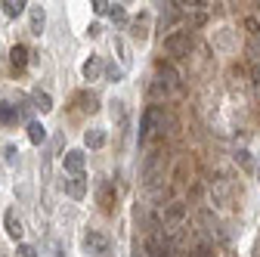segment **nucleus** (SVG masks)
Segmentation results:
<instances>
[{
  "mask_svg": "<svg viewBox=\"0 0 260 257\" xmlns=\"http://www.w3.org/2000/svg\"><path fill=\"white\" fill-rule=\"evenodd\" d=\"M130 28H134V31H130V35H134L137 41H146V38H149V16L143 13L140 19H134V25H130Z\"/></svg>",
  "mask_w": 260,
  "mask_h": 257,
  "instance_id": "f3484780",
  "label": "nucleus"
},
{
  "mask_svg": "<svg viewBox=\"0 0 260 257\" xmlns=\"http://www.w3.org/2000/svg\"><path fill=\"white\" fill-rule=\"evenodd\" d=\"M93 13H109V4H106V0H93Z\"/></svg>",
  "mask_w": 260,
  "mask_h": 257,
  "instance_id": "a878e982",
  "label": "nucleus"
},
{
  "mask_svg": "<svg viewBox=\"0 0 260 257\" xmlns=\"http://www.w3.org/2000/svg\"><path fill=\"white\" fill-rule=\"evenodd\" d=\"M106 78H109L112 84H118V81H124V69H121V66H115V62H112V66L106 69Z\"/></svg>",
  "mask_w": 260,
  "mask_h": 257,
  "instance_id": "aec40b11",
  "label": "nucleus"
},
{
  "mask_svg": "<svg viewBox=\"0 0 260 257\" xmlns=\"http://www.w3.org/2000/svg\"><path fill=\"white\" fill-rule=\"evenodd\" d=\"M180 87V75L174 72V66H165V62H158V75H155V84H152V96H168L171 90Z\"/></svg>",
  "mask_w": 260,
  "mask_h": 257,
  "instance_id": "f257e3e1",
  "label": "nucleus"
},
{
  "mask_svg": "<svg viewBox=\"0 0 260 257\" xmlns=\"http://www.w3.org/2000/svg\"><path fill=\"white\" fill-rule=\"evenodd\" d=\"M189 50H192V35H189V31H171V35L165 38V53L189 56Z\"/></svg>",
  "mask_w": 260,
  "mask_h": 257,
  "instance_id": "7ed1b4c3",
  "label": "nucleus"
},
{
  "mask_svg": "<svg viewBox=\"0 0 260 257\" xmlns=\"http://www.w3.org/2000/svg\"><path fill=\"white\" fill-rule=\"evenodd\" d=\"M19 257H38V248L35 245H19Z\"/></svg>",
  "mask_w": 260,
  "mask_h": 257,
  "instance_id": "b1692460",
  "label": "nucleus"
},
{
  "mask_svg": "<svg viewBox=\"0 0 260 257\" xmlns=\"http://www.w3.org/2000/svg\"><path fill=\"white\" fill-rule=\"evenodd\" d=\"M189 257H217V254H214V248H208V245H199V248H195Z\"/></svg>",
  "mask_w": 260,
  "mask_h": 257,
  "instance_id": "4be33fe9",
  "label": "nucleus"
},
{
  "mask_svg": "<svg viewBox=\"0 0 260 257\" xmlns=\"http://www.w3.org/2000/svg\"><path fill=\"white\" fill-rule=\"evenodd\" d=\"M84 81H100L103 78V72H106V66H103V56H90L87 62H84Z\"/></svg>",
  "mask_w": 260,
  "mask_h": 257,
  "instance_id": "6e6552de",
  "label": "nucleus"
},
{
  "mask_svg": "<svg viewBox=\"0 0 260 257\" xmlns=\"http://www.w3.org/2000/svg\"><path fill=\"white\" fill-rule=\"evenodd\" d=\"M100 205H103V211H112V205H115L112 183H103V186H100Z\"/></svg>",
  "mask_w": 260,
  "mask_h": 257,
  "instance_id": "6ab92c4d",
  "label": "nucleus"
},
{
  "mask_svg": "<svg viewBox=\"0 0 260 257\" xmlns=\"http://www.w3.org/2000/svg\"><path fill=\"white\" fill-rule=\"evenodd\" d=\"M84 162H87V158H84L81 149H72V152H65V155H62V168L69 171L72 177H81V174H84Z\"/></svg>",
  "mask_w": 260,
  "mask_h": 257,
  "instance_id": "39448f33",
  "label": "nucleus"
},
{
  "mask_svg": "<svg viewBox=\"0 0 260 257\" xmlns=\"http://www.w3.org/2000/svg\"><path fill=\"white\" fill-rule=\"evenodd\" d=\"M251 75H254V90L260 93V66H254V72H251Z\"/></svg>",
  "mask_w": 260,
  "mask_h": 257,
  "instance_id": "cd10ccee",
  "label": "nucleus"
},
{
  "mask_svg": "<svg viewBox=\"0 0 260 257\" xmlns=\"http://www.w3.org/2000/svg\"><path fill=\"white\" fill-rule=\"evenodd\" d=\"M0 7H4V16H10V19H19V16L28 10V4H25V0H4Z\"/></svg>",
  "mask_w": 260,
  "mask_h": 257,
  "instance_id": "2eb2a0df",
  "label": "nucleus"
},
{
  "mask_svg": "<svg viewBox=\"0 0 260 257\" xmlns=\"http://www.w3.org/2000/svg\"><path fill=\"white\" fill-rule=\"evenodd\" d=\"M161 121V112L158 109H146V115H143V121H140V143H146L152 134H155V124Z\"/></svg>",
  "mask_w": 260,
  "mask_h": 257,
  "instance_id": "423d86ee",
  "label": "nucleus"
},
{
  "mask_svg": "<svg viewBox=\"0 0 260 257\" xmlns=\"http://www.w3.org/2000/svg\"><path fill=\"white\" fill-rule=\"evenodd\" d=\"M109 248H112V242H109L106 233H100V230H87V233H84V251H87V254H93V257H106Z\"/></svg>",
  "mask_w": 260,
  "mask_h": 257,
  "instance_id": "f03ea898",
  "label": "nucleus"
},
{
  "mask_svg": "<svg viewBox=\"0 0 260 257\" xmlns=\"http://www.w3.org/2000/svg\"><path fill=\"white\" fill-rule=\"evenodd\" d=\"M28 56H31V53H28V47H22V44H16V47L10 50V62H13L16 72H22V69L28 66Z\"/></svg>",
  "mask_w": 260,
  "mask_h": 257,
  "instance_id": "9b49d317",
  "label": "nucleus"
},
{
  "mask_svg": "<svg viewBox=\"0 0 260 257\" xmlns=\"http://www.w3.org/2000/svg\"><path fill=\"white\" fill-rule=\"evenodd\" d=\"M62 189H65V196H72V199H84L87 196V180H84V174L62 180Z\"/></svg>",
  "mask_w": 260,
  "mask_h": 257,
  "instance_id": "0eeeda50",
  "label": "nucleus"
},
{
  "mask_svg": "<svg viewBox=\"0 0 260 257\" xmlns=\"http://www.w3.org/2000/svg\"><path fill=\"white\" fill-rule=\"evenodd\" d=\"M19 121V109L10 103H0V124H16Z\"/></svg>",
  "mask_w": 260,
  "mask_h": 257,
  "instance_id": "a211bd4d",
  "label": "nucleus"
},
{
  "mask_svg": "<svg viewBox=\"0 0 260 257\" xmlns=\"http://www.w3.org/2000/svg\"><path fill=\"white\" fill-rule=\"evenodd\" d=\"M245 25H248L251 35H260V22H257V19H245Z\"/></svg>",
  "mask_w": 260,
  "mask_h": 257,
  "instance_id": "bb28decb",
  "label": "nucleus"
},
{
  "mask_svg": "<svg viewBox=\"0 0 260 257\" xmlns=\"http://www.w3.org/2000/svg\"><path fill=\"white\" fill-rule=\"evenodd\" d=\"M19 162V149L16 146H7V165H16Z\"/></svg>",
  "mask_w": 260,
  "mask_h": 257,
  "instance_id": "393cba45",
  "label": "nucleus"
},
{
  "mask_svg": "<svg viewBox=\"0 0 260 257\" xmlns=\"http://www.w3.org/2000/svg\"><path fill=\"white\" fill-rule=\"evenodd\" d=\"M28 16H31V35H44V22H47V13H44V7H31L28 4Z\"/></svg>",
  "mask_w": 260,
  "mask_h": 257,
  "instance_id": "1a4fd4ad",
  "label": "nucleus"
},
{
  "mask_svg": "<svg viewBox=\"0 0 260 257\" xmlns=\"http://www.w3.org/2000/svg\"><path fill=\"white\" fill-rule=\"evenodd\" d=\"M31 109H38L41 115H47V112L53 109V100H50V93H41V90H35V93H31Z\"/></svg>",
  "mask_w": 260,
  "mask_h": 257,
  "instance_id": "f8f14e48",
  "label": "nucleus"
},
{
  "mask_svg": "<svg viewBox=\"0 0 260 257\" xmlns=\"http://www.w3.org/2000/svg\"><path fill=\"white\" fill-rule=\"evenodd\" d=\"M109 16H112V22H124L127 19V13H124L121 4H109Z\"/></svg>",
  "mask_w": 260,
  "mask_h": 257,
  "instance_id": "412c9836",
  "label": "nucleus"
},
{
  "mask_svg": "<svg viewBox=\"0 0 260 257\" xmlns=\"http://www.w3.org/2000/svg\"><path fill=\"white\" fill-rule=\"evenodd\" d=\"M28 140L35 143V146L47 143V127H44L41 121H28Z\"/></svg>",
  "mask_w": 260,
  "mask_h": 257,
  "instance_id": "4468645a",
  "label": "nucleus"
},
{
  "mask_svg": "<svg viewBox=\"0 0 260 257\" xmlns=\"http://www.w3.org/2000/svg\"><path fill=\"white\" fill-rule=\"evenodd\" d=\"M87 35H90V38H100V35H103V28H100V25H90Z\"/></svg>",
  "mask_w": 260,
  "mask_h": 257,
  "instance_id": "c85d7f7f",
  "label": "nucleus"
},
{
  "mask_svg": "<svg viewBox=\"0 0 260 257\" xmlns=\"http://www.w3.org/2000/svg\"><path fill=\"white\" fill-rule=\"evenodd\" d=\"M146 251H149V257H174V242L158 233V236L146 239Z\"/></svg>",
  "mask_w": 260,
  "mask_h": 257,
  "instance_id": "20e7f679",
  "label": "nucleus"
},
{
  "mask_svg": "<svg viewBox=\"0 0 260 257\" xmlns=\"http://www.w3.org/2000/svg\"><path fill=\"white\" fill-rule=\"evenodd\" d=\"M78 103H81L84 112H96L100 109V96H96L93 90H84V93H78Z\"/></svg>",
  "mask_w": 260,
  "mask_h": 257,
  "instance_id": "dca6fc26",
  "label": "nucleus"
},
{
  "mask_svg": "<svg viewBox=\"0 0 260 257\" xmlns=\"http://www.w3.org/2000/svg\"><path fill=\"white\" fill-rule=\"evenodd\" d=\"M53 257H62V248H56V251H53Z\"/></svg>",
  "mask_w": 260,
  "mask_h": 257,
  "instance_id": "c756f323",
  "label": "nucleus"
},
{
  "mask_svg": "<svg viewBox=\"0 0 260 257\" xmlns=\"http://www.w3.org/2000/svg\"><path fill=\"white\" fill-rule=\"evenodd\" d=\"M4 227H7V236L10 239H22V233H25L22 230V220L16 217V211H7L4 214Z\"/></svg>",
  "mask_w": 260,
  "mask_h": 257,
  "instance_id": "9d476101",
  "label": "nucleus"
},
{
  "mask_svg": "<svg viewBox=\"0 0 260 257\" xmlns=\"http://www.w3.org/2000/svg\"><path fill=\"white\" fill-rule=\"evenodd\" d=\"M183 214H186V211H183V205H180V202H174V205L168 208V217H174V220H180Z\"/></svg>",
  "mask_w": 260,
  "mask_h": 257,
  "instance_id": "5701e85b",
  "label": "nucleus"
},
{
  "mask_svg": "<svg viewBox=\"0 0 260 257\" xmlns=\"http://www.w3.org/2000/svg\"><path fill=\"white\" fill-rule=\"evenodd\" d=\"M257 183H260V171H257Z\"/></svg>",
  "mask_w": 260,
  "mask_h": 257,
  "instance_id": "7c9ffc66",
  "label": "nucleus"
},
{
  "mask_svg": "<svg viewBox=\"0 0 260 257\" xmlns=\"http://www.w3.org/2000/svg\"><path fill=\"white\" fill-rule=\"evenodd\" d=\"M84 143L90 149H103L106 146V131H103V127H90V131L84 134Z\"/></svg>",
  "mask_w": 260,
  "mask_h": 257,
  "instance_id": "ddd939ff",
  "label": "nucleus"
}]
</instances>
